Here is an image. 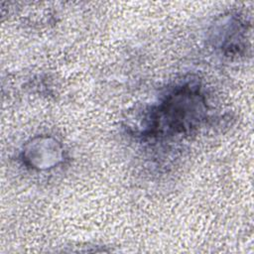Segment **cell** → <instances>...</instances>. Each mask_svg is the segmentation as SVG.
<instances>
[{"instance_id": "obj_1", "label": "cell", "mask_w": 254, "mask_h": 254, "mask_svg": "<svg viewBox=\"0 0 254 254\" xmlns=\"http://www.w3.org/2000/svg\"><path fill=\"white\" fill-rule=\"evenodd\" d=\"M136 133L145 138H170L195 130L206 118L207 105L195 82L178 84L157 103L142 111Z\"/></svg>"}, {"instance_id": "obj_2", "label": "cell", "mask_w": 254, "mask_h": 254, "mask_svg": "<svg viewBox=\"0 0 254 254\" xmlns=\"http://www.w3.org/2000/svg\"><path fill=\"white\" fill-rule=\"evenodd\" d=\"M63 144L55 137L40 135L30 139L23 146L21 160L23 164L36 171H49L64 161Z\"/></svg>"}, {"instance_id": "obj_3", "label": "cell", "mask_w": 254, "mask_h": 254, "mask_svg": "<svg viewBox=\"0 0 254 254\" xmlns=\"http://www.w3.org/2000/svg\"><path fill=\"white\" fill-rule=\"evenodd\" d=\"M247 27L238 17L227 15L217 20L210 32V41L223 54L238 55L246 47Z\"/></svg>"}]
</instances>
